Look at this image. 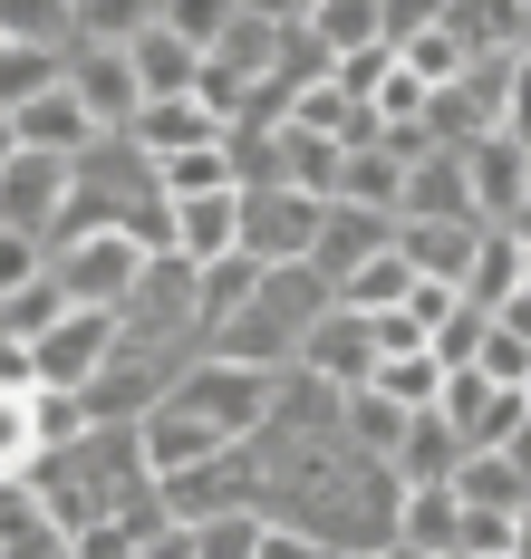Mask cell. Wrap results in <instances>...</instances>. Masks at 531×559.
<instances>
[{
  "label": "cell",
  "instance_id": "obj_1",
  "mask_svg": "<svg viewBox=\"0 0 531 559\" xmlns=\"http://www.w3.org/2000/svg\"><path fill=\"white\" fill-rule=\"evenodd\" d=\"M165 395H175L184 415H203L223 444H251V435L271 425V367H233V357H203V347L175 367Z\"/></svg>",
  "mask_w": 531,
  "mask_h": 559
},
{
  "label": "cell",
  "instance_id": "obj_2",
  "mask_svg": "<svg viewBox=\"0 0 531 559\" xmlns=\"http://www.w3.org/2000/svg\"><path fill=\"white\" fill-rule=\"evenodd\" d=\"M135 271H145V251L126 231H68V241H49V280L68 289V309H117L135 289Z\"/></svg>",
  "mask_w": 531,
  "mask_h": 559
},
{
  "label": "cell",
  "instance_id": "obj_3",
  "mask_svg": "<svg viewBox=\"0 0 531 559\" xmlns=\"http://www.w3.org/2000/svg\"><path fill=\"white\" fill-rule=\"evenodd\" d=\"M309 241H319V193H291V183L241 193V261L281 271V261H309Z\"/></svg>",
  "mask_w": 531,
  "mask_h": 559
},
{
  "label": "cell",
  "instance_id": "obj_4",
  "mask_svg": "<svg viewBox=\"0 0 531 559\" xmlns=\"http://www.w3.org/2000/svg\"><path fill=\"white\" fill-rule=\"evenodd\" d=\"M59 87H68V97H78L87 116H97V135H126V116L145 107V87H135V58L107 49V39H68Z\"/></svg>",
  "mask_w": 531,
  "mask_h": 559
},
{
  "label": "cell",
  "instance_id": "obj_5",
  "mask_svg": "<svg viewBox=\"0 0 531 559\" xmlns=\"http://www.w3.org/2000/svg\"><path fill=\"white\" fill-rule=\"evenodd\" d=\"M464 183H473V223L512 231V223H522V203H531V155L493 126V135H473V145H464Z\"/></svg>",
  "mask_w": 531,
  "mask_h": 559
},
{
  "label": "cell",
  "instance_id": "obj_6",
  "mask_svg": "<svg viewBox=\"0 0 531 559\" xmlns=\"http://www.w3.org/2000/svg\"><path fill=\"white\" fill-rule=\"evenodd\" d=\"M435 415L455 425V444H464V453H493L503 435H512V415H522V386H493L483 367H455L445 395H435Z\"/></svg>",
  "mask_w": 531,
  "mask_h": 559
},
{
  "label": "cell",
  "instance_id": "obj_7",
  "mask_svg": "<svg viewBox=\"0 0 531 559\" xmlns=\"http://www.w3.org/2000/svg\"><path fill=\"white\" fill-rule=\"evenodd\" d=\"M30 357H39V386H68V395H78L107 357H117V309H68Z\"/></svg>",
  "mask_w": 531,
  "mask_h": 559
},
{
  "label": "cell",
  "instance_id": "obj_8",
  "mask_svg": "<svg viewBox=\"0 0 531 559\" xmlns=\"http://www.w3.org/2000/svg\"><path fill=\"white\" fill-rule=\"evenodd\" d=\"M59 213H68V165L20 145V155L0 165V223L30 231V241H49V231H59Z\"/></svg>",
  "mask_w": 531,
  "mask_h": 559
},
{
  "label": "cell",
  "instance_id": "obj_9",
  "mask_svg": "<svg viewBox=\"0 0 531 559\" xmlns=\"http://www.w3.org/2000/svg\"><path fill=\"white\" fill-rule=\"evenodd\" d=\"M291 367H309L319 386L357 395V386H367V377H377V337H367V319H357V309H329L319 329L299 337V357H291Z\"/></svg>",
  "mask_w": 531,
  "mask_h": 559
},
{
  "label": "cell",
  "instance_id": "obj_10",
  "mask_svg": "<svg viewBox=\"0 0 531 559\" xmlns=\"http://www.w3.org/2000/svg\"><path fill=\"white\" fill-rule=\"evenodd\" d=\"M387 241H397V213H357V203H319V241H309V271H319L329 289H339V280H349L357 261H377Z\"/></svg>",
  "mask_w": 531,
  "mask_h": 559
},
{
  "label": "cell",
  "instance_id": "obj_11",
  "mask_svg": "<svg viewBox=\"0 0 531 559\" xmlns=\"http://www.w3.org/2000/svg\"><path fill=\"white\" fill-rule=\"evenodd\" d=\"M397 223H473V183H464V145H435L406 165V203Z\"/></svg>",
  "mask_w": 531,
  "mask_h": 559
},
{
  "label": "cell",
  "instance_id": "obj_12",
  "mask_svg": "<svg viewBox=\"0 0 531 559\" xmlns=\"http://www.w3.org/2000/svg\"><path fill=\"white\" fill-rule=\"evenodd\" d=\"M135 453H145V473H155V483H175V473H193V463H213V453H223V435H213L203 415H184L175 395H165V405L135 425Z\"/></svg>",
  "mask_w": 531,
  "mask_h": 559
},
{
  "label": "cell",
  "instance_id": "obj_13",
  "mask_svg": "<svg viewBox=\"0 0 531 559\" xmlns=\"http://www.w3.org/2000/svg\"><path fill=\"white\" fill-rule=\"evenodd\" d=\"M126 135H135L155 165H175V155H193V145H223V116L193 107V97H145V107L126 116Z\"/></svg>",
  "mask_w": 531,
  "mask_h": 559
},
{
  "label": "cell",
  "instance_id": "obj_14",
  "mask_svg": "<svg viewBox=\"0 0 531 559\" xmlns=\"http://www.w3.org/2000/svg\"><path fill=\"white\" fill-rule=\"evenodd\" d=\"M10 135H20L30 155H59V165H78V155L97 145V116L78 107L68 87H49V97H30V107H10Z\"/></svg>",
  "mask_w": 531,
  "mask_h": 559
},
{
  "label": "cell",
  "instance_id": "obj_15",
  "mask_svg": "<svg viewBox=\"0 0 531 559\" xmlns=\"http://www.w3.org/2000/svg\"><path fill=\"white\" fill-rule=\"evenodd\" d=\"M473 241H483V223H397V261H406L415 280H445V289L464 299Z\"/></svg>",
  "mask_w": 531,
  "mask_h": 559
},
{
  "label": "cell",
  "instance_id": "obj_16",
  "mask_svg": "<svg viewBox=\"0 0 531 559\" xmlns=\"http://www.w3.org/2000/svg\"><path fill=\"white\" fill-rule=\"evenodd\" d=\"M165 213H175V261H193V271L241 251V193H184Z\"/></svg>",
  "mask_w": 531,
  "mask_h": 559
},
{
  "label": "cell",
  "instance_id": "obj_17",
  "mask_svg": "<svg viewBox=\"0 0 531 559\" xmlns=\"http://www.w3.org/2000/svg\"><path fill=\"white\" fill-rule=\"evenodd\" d=\"M455 531H464V502H455V483H406L397 492V540L425 559H455Z\"/></svg>",
  "mask_w": 531,
  "mask_h": 559
},
{
  "label": "cell",
  "instance_id": "obj_18",
  "mask_svg": "<svg viewBox=\"0 0 531 559\" xmlns=\"http://www.w3.org/2000/svg\"><path fill=\"white\" fill-rule=\"evenodd\" d=\"M329 203H357V213H397L406 203V165L387 145H339V193Z\"/></svg>",
  "mask_w": 531,
  "mask_h": 559
},
{
  "label": "cell",
  "instance_id": "obj_19",
  "mask_svg": "<svg viewBox=\"0 0 531 559\" xmlns=\"http://www.w3.org/2000/svg\"><path fill=\"white\" fill-rule=\"evenodd\" d=\"M126 58H135V87H145V97H193L203 49H184L175 29H135V39H126Z\"/></svg>",
  "mask_w": 531,
  "mask_h": 559
},
{
  "label": "cell",
  "instance_id": "obj_20",
  "mask_svg": "<svg viewBox=\"0 0 531 559\" xmlns=\"http://www.w3.org/2000/svg\"><path fill=\"white\" fill-rule=\"evenodd\" d=\"M406 425H415V415H406V405H387L377 386H357L349 405H339V444L367 453V463H387V453L406 444Z\"/></svg>",
  "mask_w": 531,
  "mask_h": 559
},
{
  "label": "cell",
  "instance_id": "obj_21",
  "mask_svg": "<svg viewBox=\"0 0 531 559\" xmlns=\"http://www.w3.org/2000/svg\"><path fill=\"white\" fill-rule=\"evenodd\" d=\"M512 289H522V231H483V241H473V271H464V309L493 319Z\"/></svg>",
  "mask_w": 531,
  "mask_h": 559
},
{
  "label": "cell",
  "instance_id": "obj_22",
  "mask_svg": "<svg viewBox=\"0 0 531 559\" xmlns=\"http://www.w3.org/2000/svg\"><path fill=\"white\" fill-rule=\"evenodd\" d=\"M445 29L464 39V58L522 49V0H445Z\"/></svg>",
  "mask_w": 531,
  "mask_h": 559
},
{
  "label": "cell",
  "instance_id": "obj_23",
  "mask_svg": "<svg viewBox=\"0 0 531 559\" xmlns=\"http://www.w3.org/2000/svg\"><path fill=\"white\" fill-rule=\"evenodd\" d=\"M455 463H464V444H455V425H445V415H415L406 444L387 453V473H397V483H455Z\"/></svg>",
  "mask_w": 531,
  "mask_h": 559
},
{
  "label": "cell",
  "instance_id": "obj_24",
  "mask_svg": "<svg viewBox=\"0 0 531 559\" xmlns=\"http://www.w3.org/2000/svg\"><path fill=\"white\" fill-rule=\"evenodd\" d=\"M415 299V271L397 261V241L377 251V261H357L349 280H339V309H357V319H377V309H406Z\"/></svg>",
  "mask_w": 531,
  "mask_h": 559
},
{
  "label": "cell",
  "instance_id": "obj_25",
  "mask_svg": "<svg viewBox=\"0 0 531 559\" xmlns=\"http://www.w3.org/2000/svg\"><path fill=\"white\" fill-rule=\"evenodd\" d=\"M367 386L387 395V405H406V415H435L445 367H435V347H406V357H377V377H367Z\"/></svg>",
  "mask_w": 531,
  "mask_h": 559
},
{
  "label": "cell",
  "instance_id": "obj_26",
  "mask_svg": "<svg viewBox=\"0 0 531 559\" xmlns=\"http://www.w3.org/2000/svg\"><path fill=\"white\" fill-rule=\"evenodd\" d=\"M455 502H464V511H522L531 483L503 463V453H464V463H455Z\"/></svg>",
  "mask_w": 531,
  "mask_h": 559
},
{
  "label": "cell",
  "instance_id": "obj_27",
  "mask_svg": "<svg viewBox=\"0 0 531 559\" xmlns=\"http://www.w3.org/2000/svg\"><path fill=\"white\" fill-rule=\"evenodd\" d=\"M271 49H281V20H233L203 58H213L223 78H241V87H261V78H271Z\"/></svg>",
  "mask_w": 531,
  "mask_h": 559
},
{
  "label": "cell",
  "instance_id": "obj_28",
  "mask_svg": "<svg viewBox=\"0 0 531 559\" xmlns=\"http://www.w3.org/2000/svg\"><path fill=\"white\" fill-rule=\"evenodd\" d=\"M59 319H68V289H59L49 271L30 280V289H10V299H0V337H20V347H39Z\"/></svg>",
  "mask_w": 531,
  "mask_h": 559
},
{
  "label": "cell",
  "instance_id": "obj_29",
  "mask_svg": "<svg viewBox=\"0 0 531 559\" xmlns=\"http://www.w3.org/2000/svg\"><path fill=\"white\" fill-rule=\"evenodd\" d=\"M281 183L329 203V193H339V145H329V135H299V126H281Z\"/></svg>",
  "mask_w": 531,
  "mask_h": 559
},
{
  "label": "cell",
  "instance_id": "obj_30",
  "mask_svg": "<svg viewBox=\"0 0 531 559\" xmlns=\"http://www.w3.org/2000/svg\"><path fill=\"white\" fill-rule=\"evenodd\" d=\"M68 49H20V39H0V107H30V97H49L59 87Z\"/></svg>",
  "mask_w": 531,
  "mask_h": 559
},
{
  "label": "cell",
  "instance_id": "obj_31",
  "mask_svg": "<svg viewBox=\"0 0 531 559\" xmlns=\"http://www.w3.org/2000/svg\"><path fill=\"white\" fill-rule=\"evenodd\" d=\"M155 193L184 203V193H241V183H233V155H223V145H193L175 165H155Z\"/></svg>",
  "mask_w": 531,
  "mask_h": 559
},
{
  "label": "cell",
  "instance_id": "obj_32",
  "mask_svg": "<svg viewBox=\"0 0 531 559\" xmlns=\"http://www.w3.org/2000/svg\"><path fill=\"white\" fill-rule=\"evenodd\" d=\"M68 29H78V39H107V49H126L135 29H155V0H68Z\"/></svg>",
  "mask_w": 531,
  "mask_h": 559
},
{
  "label": "cell",
  "instance_id": "obj_33",
  "mask_svg": "<svg viewBox=\"0 0 531 559\" xmlns=\"http://www.w3.org/2000/svg\"><path fill=\"white\" fill-rule=\"evenodd\" d=\"M193 531V559H261V511H213V521H184Z\"/></svg>",
  "mask_w": 531,
  "mask_h": 559
},
{
  "label": "cell",
  "instance_id": "obj_34",
  "mask_svg": "<svg viewBox=\"0 0 531 559\" xmlns=\"http://www.w3.org/2000/svg\"><path fill=\"white\" fill-rule=\"evenodd\" d=\"M30 435H39V453H68L78 435H87V395H68V386H30Z\"/></svg>",
  "mask_w": 531,
  "mask_h": 559
},
{
  "label": "cell",
  "instance_id": "obj_35",
  "mask_svg": "<svg viewBox=\"0 0 531 559\" xmlns=\"http://www.w3.org/2000/svg\"><path fill=\"white\" fill-rule=\"evenodd\" d=\"M0 39H20V49H68L78 29H68V0H0Z\"/></svg>",
  "mask_w": 531,
  "mask_h": 559
},
{
  "label": "cell",
  "instance_id": "obj_36",
  "mask_svg": "<svg viewBox=\"0 0 531 559\" xmlns=\"http://www.w3.org/2000/svg\"><path fill=\"white\" fill-rule=\"evenodd\" d=\"M309 29H319V49H329V68H339L349 49L377 39V0H319V10H309Z\"/></svg>",
  "mask_w": 531,
  "mask_h": 559
},
{
  "label": "cell",
  "instance_id": "obj_37",
  "mask_svg": "<svg viewBox=\"0 0 531 559\" xmlns=\"http://www.w3.org/2000/svg\"><path fill=\"white\" fill-rule=\"evenodd\" d=\"M0 559H78V540L30 502V511H10V521H0Z\"/></svg>",
  "mask_w": 531,
  "mask_h": 559
},
{
  "label": "cell",
  "instance_id": "obj_38",
  "mask_svg": "<svg viewBox=\"0 0 531 559\" xmlns=\"http://www.w3.org/2000/svg\"><path fill=\"white\" fill-rule=\"evenodd\" d=\"M233 20H241L233 0H155V29H175L184 49H213V39L233 29Z\"/></svg>",
  "mask_w": 531,
  "mask_h": 559
},
{
  "label": "cell",
  "instance_id": "obj_39",
  "mask_svg": "<svg viewBox=\"0 0 531 559\" xmlns=\"http://www.w3.org/2000/svg\"><path fill=\"white\" fill-rule=\"evenodd\" d=\"M349 116H357V97H339L329 78H319V87H291V126H299V135H329V145H349Z\"/></svg>",
  "mask_w": 531,
  "mask_h": 559
},
{
  "label": "cell",
  "instance_id": "obj_40",
  "mask_svg": "<svg viewBox=\"0 0 531 559\" xmlns=\"http://www.w3.org/2000/svg\"><path fill=\"white\" fill-rule=\"evenodd\" d=\"M271 78H281V87H319V78H329V49H319V29H309V20H281Z\"/></svg>",
  "mask_w": 531,
  "mask_h": 559
},
{
  "label": "cell",
  "instance_id": "obj_41",
  "mask_svg": "<svg viewBox=\"0 0 531 559\" xmlns=\"http://www.w3.org/2000/svg\"><path fill=\"white\" fill-rule=\"evenodd\" d=\"M387 78H397V49H387V39H367V49H349L339 68H329V87H339V97H357V107H367Z\"/></svg>",
  "mask_w": 531,
  "mask_h": 559
},
{
  "label": "cell",
  "instance_id": "obj_42",
  "mask_svg": "<svg viewBox=\"0 0 531 559\" xmlns=\"http://www.w3.org/2000/svg\"><path fill=\"white\" fill-rule=\"evenodd\" d=\"M483 337H493V319H483V309H455V319L425 337V347H435V367L455 377V367H473V357H483Z\"/></svg>",
  "mask_w": 531,
  "mask_h": 559
},
{
  "label": "cell",
  "instance_id": "obj_43",
  "mask_svg": "<svg viewBox=\"0 0 531 559\" xmlns=\"http://www.w3.org/2000/svg\"><path fill=\"white\" fill-rule=\"evenodd\" d=\"M39 271H49V241H30V231L0 223V299H10V289H30Z\"/></svg>",
  "mask_w": 531,
  "mask_h": 559
},
{
  "label": "cell",
  "instance_id": "obj_44",
  "mask_svg": "<svg viewBox=\"0 0 531 559\" xmlns=\"http://www.w3.org/2000/svg\"><path fill=\"white\" fill-rule=\"evenodd\" d=\"M473 367H483L493 386H522V377H531V337H512L503 319H493V337H483V357H473Z\"/></svg>",
  "mask_w": 531,
  "mask_h": 559
},
{
  "label": "cell",
  "instance_id": "obj_45",
  "mask_svg": "<svg viewBox=\"0 0 531 559\" xmlns=\"http://www.w3.org/2000/svg\"><path fill=\"white\" fill-rule=\"evenodd\" d=\"M435 20H445V0H377V39L387 49H406L415 29H435Z\"/></svg>",
  "mask_w": 531,
  "mask_h": 559
},
{
  "label": "cell",
  "instance_id": "obj_46",
  "mask_svg": "<svg viewBox=\"0 0 531 559\" xmlns=\"http://www.w3.org/2000/svg\"><path fill=\"white\" fill-rule=\"evenodd\" d=\"M68 540H78V559H135V531H126L117 511H107V521H87V531H68Z\"/></svg>",
  "mask_w": 531,
  "mask_h": 559
},
{
  "label": "cell",
  "instance_id": "obj_47",
  "mask_svg": "<svg viewBox=\"0 0 531 559\" xmlns=\"http://www.w3.org/2000/svg\"><path fill=\"white\" fill-rule=\"evenodd\" d=\"M503 135L531 155V58H512V87H503Z\"/></svg>",
  "mask_w": 531,
  "mask_h": 559
},
{
  "label": "cell",
  "instance_id": "obj_48",
  "mask_svg": "<svg viewBox=\"0 0 531 559\" xmlns=\"http://www.w3.org/2000/svg\"><path fill=\"white\" fill-rule=\"evenodd\" d=\"M261 559H339V550L309 540V531H291V521H271V531H261Z\"/></svg>",
  "mask_w": 531,
  "mask_h": 559
},
{
  "label": "cell",
  "instance_id": "obj_49",
  "mask_svg": "<svg viewBox=\"0 0 531 559\" xmlns=\"http://www.w3.org/2000/svg\"><path fill=\"white\" fill-rule=\"evenodd\" d=\"M30 386H39V357L20 337H0V395H30Z\"/></svg>",
  "mask_w": 531,
  "mask_h": 559
},
{
  "label": "cell",
  "instance_id": "obj_50",
  "mask_svg": "<svg viewBox=\"0 0 531 559\" xmlns=\"http://www.w3.org/2000/svg\"><path fill=\"white\" fill-rule=\"evenodd\" d=\"M493 453H503V463H512V473H522V483H531V395H522V415H512V435H503V444H493Z\"/></svg>",
  "mask_w": 531,
  "mask_h": 559
},
{
  "label": "cell",
  "instance_id": "obj_51",
  "mask_svg": "<svg viewBox=\"0 0 531 559\" xmlns=\"http://www.w3.org/2000/svg\"><path fill=\"white\" fill-rule=\"evenodd\" d=\"M135 559H193V531H184V521H165L155 540H135Z\"/></svg>",
  "mask_w": 531,
  "mask_h": 559
},
{
  "label": "cell",
  "instance_id": "obj_52",
  "mask_svg": "<svg viewBox=\"0 0 531 559\" xmlns=\"http://www.w3.org/2000/svg\"><path fill=\"white\" fill-rule=\"evenodd\" d=\"M233 10H241V20H299L291 0H233Z\"/></svg>",
  "mask_w": 531,
  "mask_h": 559
},
{
  "label": "cell",
  "instance_id": "obj_53",
  "mask_svg": "<svg viewBox=\"0 0 531 559\" xmlns=\"http://www.w3.org/2000/svg\"><path fill=\"white\" fill-rule=\"evenodd\" d=\"M10 155H20V135H10V107H0V165H10Z\"/></svg>",
  "mask_w": 531,
  "mask_h": 559
},
{
  "label": "cell",
  "instance_id": "obj_54",
  "mask_svg": "<svg viewBox=\"0 0 531 559\" xmlns=\"http://www.w3.org/2000/svg\"><path fill=\"white\" fill-rule=\"evenodd\" d=\"M387 559H425V550H406V540H387Z\"/></svg>",
  "mask_w": 531,
  "mask_h": 559
},
{
  "label": "cell",
  "instance_id": "obj_55",
  "mask_svg": "<svg viewBox=\"0 0 531 559\" xmlns=\"http://www.w3.org/2000/svg\"><path fill=\"white\" fill-rule=\"evenodd\" d=\"M522 289H531V241H522Z\"/></svg>",
  "mask_w": 531,
  "mask_h": 559
},
{
  "label": "cell",
  "instance_id": "obj_56",
  "mask_svg": "<svg viewBox=\"0 0 531 559\" xmlns=\"http://www.w3.org/2000/svg\"><path fill=\"white\" fill-rule=\"evenodd\" d=\"M339 559H387V550H339Z\"/></svg>",
  "mask_w": 531,
  "mask_h": 559
},
{
  "label": "cell",
  "instance_id": "obj_57",
  "mask_svg": "<svg viewBox=\"0 0 531 559\" xmlns=\"http://www.w3.org/2000/svg\"><path fill=\"white\" fill-rule=\"evenodd\" d=\"M512 231H522V241H531V203H522V223H512Z\"/></svg>",
  "mask_w": 531,
  "mask_h": 559
},
{
  "label": "cell",
  "instance_id": "obj_58",
  "mask_svg": "<svg viewBox=\"0 0 531 559\" xmlns=\"http://www.w3.org/2000/svg\"><path fill=\"white\" fill-rule=\"evenodd\" d=\"M291 10H299V20H309V10H319V0H291Z\"/></svg>",
  "mask_w": 531,
  "mask_h": 559
},
{
  "label": "cell",
  "instance_id": "obj_59",
  "mask_svg": "<svg viewBox=\"0 0 531 559\" xmlns=\"http://www.w3.org/2000/svg\"><path fill=\"white\" fill-rule=\"evenodd\" d=\"M522 395H531V377H522Z\"/></svg>",
  "mask_w": 531,
  "mask_h": 559
}]
</instances>
